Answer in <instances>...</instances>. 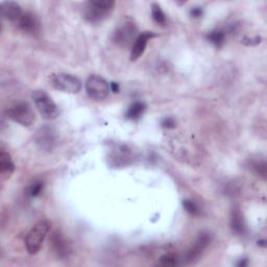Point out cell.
Here are the masks:
<instances>
[{"label": "cell", "instance_id": "cb8c5ba5", "mask_svg": "<svg viewBox=\"0 0 267 267\" xmlns=\"http://www.w3.org/2000/svg\"><path fill=\"white\" fill-rule=\"evenodd\" d=\"M190 15L193 17V18H198V17L203 15V10L202 8H194L191 10Z\"/></svg>", "mask_w": 267, "mask_h": 267}, {"label": "cell", "instance_id": "4fadbf2b", "mask_svg": "<svg viewBox=\"0 0 267 267\" xmlns=\"http://www.w3.org/2000/svg\"><path fill=\"white\" fill-rule=\"evenodd\" d=\"M15 170V165L11 159L10 154L3 150L0 154V174L4 181L9 180Z\"/></svg>", "mask_w": 267, "mask_h": 267}, {"label": "cell", "instance_id": "d6986e66", "mask_svg": "<svg viewBox=\"0 0 267 267\" xmlns=\"http://www.w3.org/2000/svg\"><path fill=\"white\" fill-rule=\"evenodd\" d=\"M252 168H253V170L257 174L261 175L262 177H265L266 176V163H265V161H256V162H253Z\"/></svg>", "mask_w": 267, "mask_h": 267}, {"label": "cell", "instance_id": "603a6c76", "mask_svg": "<svg viewBox=\"0 0 267 267\" xmlns=\"http://www.w3.org/2000/svg\"><path fill=\"white\" fill-rule=\"evenodd\" d=\"M162 125L167 128H173L175 127V121L172 118H165L162 122Z\"/></svg>", "mask_w": 267, "mask_h": 267}, {"label": "cell", "instance_id": "7402d4cb", "mask_svg": "<svg viewBox=\"0 0 267 267\" xmlns=\"http://www.w3.org/2000/svg\"><path fill=\"white\" fill-rule=\"evenodd\" d=\"M183 207H184V209H185L191 215H197L198 214V208H197V206L193 202H191V200H189V199L184 200V202H183Z\"/></svg>", "mask_w": 267, "mask_h": 267}, {"label": "cell", "instance_id": "ba28073f", "mask_svg": "<svg viewBox=\"0 0 267 267\" xmlns=\"http://www.w3.org/2000/svg\"><path fill=\"white\" fill-rule=\"evenodd\" d=\"M210 242V235L208 233H202L200 235L198 236V238L196 239L195 243L191 246V248H189L188 252L185 255V261L186 263H192L194 261H196L199 256L203 254L204 249L208 246Z\"/></svg>", "mask_w": 267, "mask_h": 267}, {"label": "cell", "instance_id": "9c48e42d", "mask_svg": "<svg viewBox=\"0 0 267 267\" xmlns=\"http://www.w3.org/2000/svg\"><path fill=\"white\" fill-rule=\"evenodd\" d=\"M157 35L155 32L152 31H145L140 33V35L137 37V39L134 42L130 50V60L131 61H136L138 60L143 53L145 52V48L147 46V43L150 39L155 38Z\"/></svg>", "mask_w": 267, "mask_h": 267}, {"label": "cell", "instance_id": "8992f818", "mask_svg": "<svg viewBox=\"0 0 267 267\" xmlns=\"http://www.w3.org/2000/svg\"><path fill=\"white\" fill-rule=\"evenodd\" d=\"M86 91L95 100H103L108 97L111 89L109 82L102 76L93 74L86 80Z\"/></svg>", "mask_w": 267, "mask_h": 267}, {"label": "cell", "instance_id": "277c9868", "mask_svg": "<svg viewBox=\"0 0 267 267\" xmlns=\"http://www.w3.org/2000/svg\"><path fill=\"white\" fill-rule=\"evenodd\" d=\"M9 118L23 126H30L36 120L35 112L27 103H18L7 111Z\"/></svg>", "mask_w": 267, "mask_h": 267}, {"label": "cell", "instance_id": "52a82bcc", "mask_svg": "<svg viewBox=\"0 0 267 267\" xmlns=\"http://www.w3.org/2000/svg\"><path fill=\"white\" fill-rule=\"evenodd\" d=\"M52 85L60 91L76 94L81 90V81L72 74L58 73L52 77Z\"/></svg>", "mask_w": 267, "mask_h": 267}, {"label": "cell", "instance_id": "9a60e30c", "mask_svg": "<svg viewBox=\"0 0 267 267\" xmlns=\"http://www.w3.org/2000/svg\"><path fill=\"white\" fill-rule=\"evenodd\" d=\"M231 226H232L233 232H235L236 234H238V235H243L246 231L243 215L238 208L233 209V211H232Z\"/></svg>", "mask_w": 267, "mask_h": 267}, {"label": "cell", "instance_id": "5bb4252c", "mask_svg": "<svg viewBox=\"0 0 267 267\" xmlns=\"http://www.w3.org/2000/svg\"><path fill=\"white\" fill-rule=\"evenodd\" d=\"M37 143L43 149H47V150L52 149L54 144L56 143V138L53 130L48 127L41 128L37 136Z\"/></svg>", "mask_w": 267, "mask_h": 267}, {"label": "cell", "instance_id": "30bf717a", "mask_svg": "<svg viewBox=\"0 0 267 267\" xmlns=\"http://www.w3.org/2000/svg\"><path fill=\"white\" fill-rule=\"evenodd\" d=\"M17 23H18L19 28L26 33H31V35H33V33H37L40 30L39 19L37 18L36 15H33L29 12L23 13L21 18Z\"/></svg>", "mask_w": 267, "mask_h": 267}, {"label": "cell", "instance_id": "8fae6325", "mask_svg": "<svg viewBox=\"0 0 267 267\" xmlns=\"http://www.w3.org/2000/svg\"><path fill=\"white\" fill-rule=\"evenodd\" d=\"M2 15L5 19L13 22H18L23 15L21 7L14 2H6L2 4Z\"/></svg>", "mask_w": 267, "mask_h": 267}, {"label": "cell", "instance_id": "6da1fadb", "mask_svg": "<svg viewBox=\"0 0 267 267\" xmlns=\"http://www.w3.org/2000/svg\"><path fill=\"white\" fill-rule=\"evenodd\" d=\"M50 228H52V224L47 220H42L33 226V228L28 232L25 239V245L28 254L35 255L39 253Z\"/></svg>", "mask_w": 267, "mask_h": 267}, {"label": "cell", "instance_id": "7c38bea8", "mask_svg": "<svg viewBox=\"0 0 267 267\" xmlns=\"http://www.w3.org/2000/svg\"><path fill=\"white\" fill-rule=\"evenodd\" d=\"M52 245H53V248L56 252V254L59 257L64 258L66 256H68V252H69L68 243H67V241L65 240V238L63 237V235L60 232L56 231L53 233Z\"/></svg>", "mask_w": 267, "mask_h": 267}, {"label": "cell", "instance_id": "e0dca14e", "mask_svg": "<svg viewBox=\"0 0 267 267\" xmlns=\"http://www.w3.org/2000/svg\"><path fill=\"white\" fill-rule=\"evenodd\" d=\"M208 39L212 44L219 47L225 43L226 35L223 30H213L208 35Z\"/></svg>", "mask_w": 267, "mask_h": 267}, {"label": "cell", "instance_id": "d4e9b609", "mask_svg": "<svg viewBox=\"0 0 267 267\" xmlns=\"http://www.w3.org/2000/svg\"><path fill=\"white\" fill-rule=\"evenodd\" d=\"M260 38H258V37H256L255 39H245L244 41H248V42H245L244 44H246V45H257V44H259L260 43Z\"/></svg>", "mask_w": 267, "mask_h": 267}, {"label": "cell", "instance_id": "ac0fdd59", "mask_svg": "<svg viewBox=\"0 0 267 267\" xmlns=\"http://www.w3.org/2000/svg\"><path fill=\"white\" fill-rule=\"evenodd\" d=\"M152 14H153V18L154 20L158 23V24H165V21H166V17H165V14L164 12L162 11L161 7L157 4H154L152 6Z\"/></svg>", "mask_w": 267, "mask_h": 267}, {"label": "cell", "instance_id": "2e32d148", "mask_svg": "<svg viewBox=\"0 0 267 267\" xmlns=\"http://www.w3.org/2000/svg\"><path fill=\"white\" fill-rule=\"evenodd\" d=\"M145 110V105L142 103H136L132 106L129 107L127 113H126V118L128 119H138L139 117L143 114Z\"/></svg>", "mask_w": 267, "mask_h": 267}, {"label": "cell", "instance_id": "ffe728a7", "mask_svg": "<svg viewBox=\"0 0 267 267\" xmlns=\"http://www.w3.org/2000/svg\"><path fill=\"white\" fill-rule=\"evenodd\" d=\"M42 189H43V183L38 181V182H35L33 184H31V185L28 188L27 193L31 197H36V196H38L41 193Z\"/></svg>", "mask_w": 267, "mask_h": 267}, {"label": "cell", "instance_id": "44dd1931", "mask_svg": "<svg viewBox=\"0 0 267 267\" xmlns=\"http://www.w3.org/2000/svg\"><path fill=\"white\" fill-rule=\"evenodd\" d=\"M179 263V259L173 255H164L160 259V264L163 266H174Z\"/></svg>", "mask_w": 267, "mask_h": 267}, {"label": "cell", "instance_id": "484cf974", "mask_svg": "<svg viewBox=\"0 0 267 267\" xmlns=\"http://www.w3.org/2000/svg\"><path fill=\"white\" fill-rule=\"evenodd\" d=\"M110 89L112 90V92H114V93H117V92H118V85H117V83L116 82H111L110 83Z\"/></svg>", "mask_w": 267, "mask_h": 267}, {"label": "cell", "instance_id": "7a4b0ae2", "mask_svg": "<svg viewBox=\"0 0 267 267\" xmlns=\"http://www.w3.org/2000/svg\"><path fill=\"white\" fill-rule=\"evenodd\" d=\"M115 7V3L112 0H98V2L87 3L83 9V16L85 18L92 23L105 20L112 13Z\"/></svg>", "mask_w": 267, "mask_h": 267}, {"label": "cell", "instance_id": "3957f363", "mask_svg": "<svg viewBox=\"0 0 267 267\" xmlns=\"http://www.w3.org/2000/svg\"><path fill=\"white\" fill-rule=\"evenodd\" d=\"M32 99L37 110L44 119L53 120L59 116L60 112L58 106L54 103V100L50 98V96L45 91H35L32 94Z\"/></svg>", "mask_w": 267, "mask_h": 267}, {"label": "cell", "instance_id": "5b68a950", "mask_svg": "<svg viewBox=\"0 0 267 267\" xmlns=\"http://www.w3.org/2000/svg\"><path fill=\"white\" fill-rule=\"evenodd\" d=\"M137 37V28L135 24L129 20H125L123 23H121L116 28L113 35L114 42L123 48L132 46Z\"/></svg>", "mask_w": 267, "mask_h": 267}]
</instances>
